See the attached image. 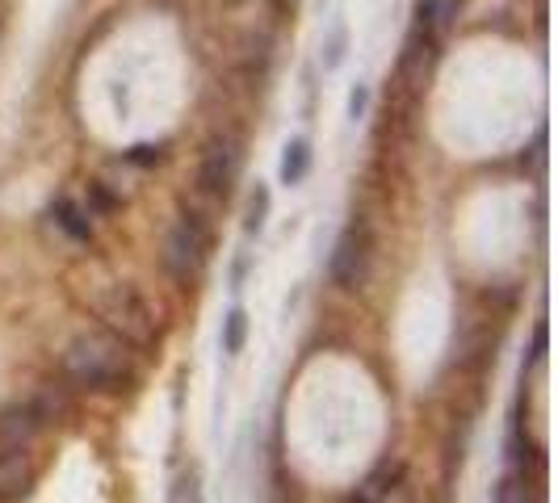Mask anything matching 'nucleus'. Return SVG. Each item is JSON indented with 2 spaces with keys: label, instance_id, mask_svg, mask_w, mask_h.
<instances>
[{
  "label": "nucleus",
  "instance_id": "obj_1",
  "mask_svg": "<svg viewBox=\"0 0 558 503\" xmlns=\"http://www.w3.org/2000/svg\"><path fill=\"white\" fill-rule=\"evenodd\" d=\"M63 365H68L72 382L84 391H113L118 382H126V353L118 340L101 332L76 335L63 353Z\"/></svg>",
  "mask_w": 558,
  "mask_h": 503
},
{
  "label": "nucleus",
  "instance_id": "obj_2",
  "mask_svg": "<svg viewBox=\"0 0 558 503\" xmlns=\"http://www.w3.org/2000/svg\"><path fill=\"white\" fill-rule=\"evenodd\" d=\"M97 315L110 323L113 332L131 344H151L156 340V315L131 285H110L97 294Z\"/></svg>",
  "mask_w": 558,
  "mask_h": 503
},
{
  "label": "nucleus",
  "instance_id": "obj_3",
  "mask_svg": "<svg viewBox=\"0 0 558 503\" xmlns=\"http://www.w3.org/2000/svg\"><path fill=\"white\" fill-rule=\"evenodd\" d=\"M206 252H210V235H206L202 219H197V214H181L165 240L168 273H172L177 281L197 278V269L206 265Z\"/></svg>",
  "mask_w": 558,
  "mask_h": 503
},
{
  "label": "nucleus",
  "instance_id": "obj_4",
  "mask_svg": "<svg viewBox=\"0 0 558 503\" xmlns=\"http://www.w3.org/2000/svg\"><path fill=\"white\" fill-rule=\"evenodd\" d=\"M365 265H369V231H365L362 223H353L336 240L328 273H332V281L340 290H357L365 278Z\"/></svg>",
  "mask_w": 558,
  "mask_h": 503
},
{
  "label": "nucleus",
  "instance_id": "obj_5",
  "mask_svg": "<svg viewBox=\"0 0 558 503\" xmlns=\"http://www.w3.org/2000/svg\"><path fill=\"white\" fill-rule=\"evenodd\" d=\"M240 172V147L235 139H215L202 156V189L210 197H227Z\"/></svg>",
  "mask_w": 558,
  "mask_h": 503
},
{
  "label": "nucleus",
  "instance_id": "obj_6",
  "mask_svg": "<svg viewBox=\"0 0 558 503\" xmlns=\"http://www.w3.org/2000/svg\"><path fill=\"white\" fill-rule=\"evenodd\" d=\"M51 424V412L43 407V403H22V407H13V412H4L0 416V437L9 441V445H22L34 437V432H43Z\"/></svg>",
  "mask_w": 558,
  "mask_h": 503
},
{
  "label": "nucleus",
  "instance_id": "obj_7",
  "mask_svg": "<svg viewBox=\"0 0 558 503\" xmlns=\"http://www.w3.org/2000/svg\"><path fill=\"white\" fill-rule=\"evenodd\" d=\"M34 482V466H29L26 449L9 445L0 453V500H22Z\"/></svg>",
  "mask_w": 558,
  "mask_h": 503
},
{
  "label": "nucleus",
  "instance_id": "obj_8",
  "mask_svg": "<svg viewBox=\"0 0 558 503\" xmlns=\"http://www.w3.org/2000/svg\"><path fill=\"white\" fill-rule=\"evenodd\" d=\"M47 214H51V223H56L72 244H88V240H93V214H88L84 206H76L72 197H56Z\"/></svg>",
  "mask_w": 558,
  "mask_h": 503
},
{
  "label": "nucleus",
  "instance_id": "obj_9",
  "mask_svg": "<svg viewBox=\"0 0 558 503\" xmlns=\"http://www.w3.org/2000/svg\"><path fill=\"white\" fill-rule=\"evenodd\" d=\"M458 17V0H416V29L424 34V42L441 38Z\"/></svg>",
  "mask_w": 558,
  "mask_h": 503
},
{
  "label": "nucleus",
  "instance_id": "obj_10",
  "mask_svg": "<svg viewBox=\"0 0 558 503\" xmlns=\"http://www.w3.org/2000/svg\"><path fill=\"white\" fill-rule=\"evenodd\" d=\"M311 168V143L307 139H290L281 151V185H303Z\"/></svg>",
  "mask_w": 558,
  "mask_h": 503
},
{
  "label": "nucleus",
  "instance_id": "obj_11",
  "mask_svg": "<svg viewBox=\"0 0 558 503\" xmlns=\"http://www.w3.org/2000/svg\"><path fill=\"white\" fill-rule=\"evenodd\" d=\"M269 185H260L256 181V189L248 194V214H244V235H260L265 223H269Z\"/></svg>",
  "mask_w": 558,
  "mask_h": 503
},
{
  "label": "nucleus",
  "instance_id": "obj_12",
  "mask_svg": "<svg viewBox=\"0 0 558 503\" xmlns=\"http://www.w3.org/2000/svg\"><path fill=\"white\" fill-rule=\"evenodd\" d=\"M244 340H248V315L235 307L223 319V353L227 357H240V353H244Z\"/></svg>",
  "mask_w": 558,
  "mask_h": 503
},
{
  "label": "nucleus",
  "instance_id": "obj_13",
  "mask_svg": "<svg viewBox=\"0 0 558 503\" xmlns=\"http://www.w3.org/2000/svg\"><path fill=\"white\" fill-rule=\"evenodd\" d=\"M113 210H118V197H113L101 181H93V185H88V214L101 219V214H113Z\"/></svg>",
  "mask_w": 558,
  "mask_h": 503
},
{
  "label": "nucleus",
  "instance_id": "obj_14",
  "mask_svg": "<svg viewBox=\"0 0 558 503\" xmlns=\"http://www.w3.org/2000/svg\"><path fill=\"white\" fill-rule=\"evenodd\" d=\"M344 42H349V34H344V26L336 22L332 34H328V42H324V68H328V72L340 68V59H344Z\"/></svg>",
  "mask_w": 558,
  "mask_h": 503
},
{
  "label": "nucleus",
  "instance_id": "obj_15",
  "mask_svg": "<svg viewBox=\"0 0 558 503\" xmlns=\"http://www.w3.org/2000/svg\"><path fill=\"white\" fill-rule=\"evenodd\" d=\"M126 160H131V164H140V168H151V164H160V160H165V147H160V143H140V147H131V151H126Z\"/></svg>",
  "mask_w": 558,
  "mask_h": 503
},
{
  "label": "nucleus",
  "instance_id": "obj_16",
  "mask_svg": "<svg viewBox=\"0 0 558 503\" xmlns=\"http://www.w3.org/2000/svg\"><path fill=\"white\" fill-rule=\"evenodd\" d=\"M496 503H533L530 482H521V478H508V482L500 487V495H496Z\"/></svg>",
  "mask_w": 558,
  "mask_h": 503
},
{
  "label": "nucleus",
  "instance_id": "obj_17",
  "mask_svg": "<svg viewBox=\"0 0 558 503\" xmlns=\"http://www.w3.org/2000/svg\"><path fill=\"white\" fill-rule=\"evenodd\" d=\"M365 110H369V84H357L349 93V122H362Z\"/></svg>",
  "mask_w": 558,
  "mask_h": 503
},
{
  "label": "nucleus",
  "instance_id": "obj_18",
  "mask_svg": "<svg viewBox=\"0 0 558 503\" xmlns=\"http://www.w3.org/2000/svg\"><path fill=\"white\" fill-rule=\"evenodd\" d=\"M177 503H202V491H197V478L194 475L181 482V491H177Z\"/></svg>",
  "mask_w": 558,
  "mask_h": 503
},
{
  "label": "nucleus",
  "instance_id": "obj_19",
  "mask_svg": "<svg viewBox=\"0 0 558 503\" xmlns=\"http://www.w3.org/2000/svg\"><path fill=\"white\" fill-rule=\"evenodd\" d=\"M244 278H248V256H240V260L231 265V290H235V294L244 290Z\"/></svg>",
  "mask_w": 558,
  "mask_h": 503
}]
</instances>
